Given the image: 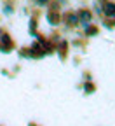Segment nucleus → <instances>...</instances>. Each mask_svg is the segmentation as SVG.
<instances>
[{"label":"nucleus","mask_w":115,"mask_h":126,"mask_svg":"<svg viewBox=\"0 0 115 126\" xmlns=\"http://www.w3.org/2000/svg\"><path fill=\"white\" fill-rule=\"evenodd\" d=\"M58 49H59V58L61 60H64V58H66V49H68V44H66V40H61L59 44H58Z\"/></svg>","instance_id":"39448f33"},{"label":"nucleus","mask_w":115,"mask_h":126,"mask_svg":"<svg viewBox=\"0 0 115 126\" xmlns=\"http://www.w3.org/2000/svg\"><path fill=\"white\" fill-rule=\"evenodd\" d=\"M47 2H49V0H35V4H37V5H45Z\"/></svg>","instance_id":"6e6552de"},{"label":"nucleus","mask_w":115,"mask_h":126,"mask_svg":"<svg viewBox=\"0 0 115 126\" xmlns=\"http://www.w3.org/2000/svg\"><path fill=\"white\" fill-rule=\"evenodd\" d=\"M84 89H86V93H87V94H91V93H94L96 86H94V84H91V82H86V84H84Z\"/></svg>","instance_id":"0eeeda50"},{"label":"nucleus","mask_w":115,"mask_h":126,"mask_svg":"<svg viewBox=\"0 0 115 126\" xmlns=\"http://www.w3.org/2000/svg\"><path fill=\"white\" fill-rule=\"evenodd\" d=\"M30 126H35V124H30Z\"/></svg>","instance_id":"1a4fd4ad"},{"label":"nucleus","mask_w":115,"mask_h":126,"mask_svg":"<svg viewBox=\"0 0 115 126\" xmlns=\"http://www.w3.org/2000/svg\"><path fill=\"white\" fill-rule=\"evenodd\" d=\"M12 46H14V44H12V39L4 32V33L0 35V47H2V51H5V53L11 51V49H12Z\"/></svg>","instance_id":"f03ea898"},{"label":"nucleus","mask_w":115,"mask_h":126,"mask_svg":"<svg viewBox=\"0 0 115 126\" xmlns=\"http://www.w3.org/2000/svg\"><path fill=\"white\" fill-rule=\"evenodd\" d=\"M75 14H77V19H78V23L86 25V26L92 23V11H91V9H87V7H82V9H78Z\"/></svg>","instance_id":"f257e3e1"},{"label":"nucleus","mask_w":115,"mask_h":126,"mask_svg":"<svg viewBox=\"0 0 115 126\" xmlns=\"http://www.w3.org/2000/svg\"><path fill=\"white\" fill-rule=\"evenodd\" d=\"M63 19H64V25L70 26V28H73V26L78 25V19H77V14L75 12H66L63 16Z\"/></svg>","instance_id":"7ed1b4c3"},{"label":"nucleus","mask_w":115,"mask_h":126,"mask_svg":"<svg viewBox=\"0 0 115 126\" xmlns=\"http://www.w3.org/2000/svg\"><path fill=\"white\" fill-rule=\"evenodd\" d=\"M98 32H100V30H98V26H94L92 23L86 26V35H87V37H94V35H98Z\"/></svg>","instance_id":"423d86ee"},{"label":"nucleus","mask_w":115,"mask_h":126,"mask_svg":"<svg viewBox=\"0 0 115 126\" xmlns=\"http://www.w3.org/2000/svg\"><path fill=\"white\" fill-rule=\"evenodd\" d=\"M47 19H49V23L51 25H59L61 23V14L59 12H52V11H49V14H47Z\"/></svg>","instance_id":"20e7f679"}]
</instances>
